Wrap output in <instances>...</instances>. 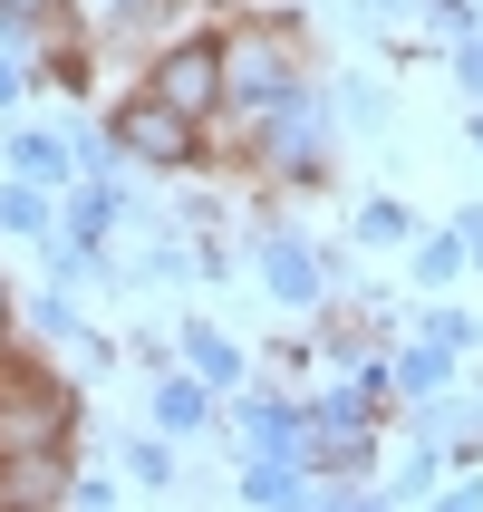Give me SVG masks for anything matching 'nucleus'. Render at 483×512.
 I'll return each mask as SVG.
<instances>
[{
	"label": "nucleus",
	"instance_id": "nucleus-2",
	"mask_svg": "<svg viewBox=\"0 0 483 512\" xmlns=\"http://www.w3.org/2000/svg\"><path fill=\"white\" fill-rule=\"evenodd\" d=\"M213 87H223V39H184V49L155 68V97H165V107H184V116L213 107Z\"/></svg>",
	"mask_w": 483,
	"mask_h": 512
},
{
	"label": "nucleus",
	"instance_id": "nucleus-5",
	"mask_svg": "<svg viewBox=\"0 0 483 512\" xmlns=\"http://www.w3.org/2000/svg\"><path fill=\"white\" fill-rule=\"evenodd\" d=\"M58 435H68V406H58L49 387H29L20 406L0 397V445H10V455H20V445H58Z\"/></svg>",
	"mask_w": 483,
	"mask_h": 512
},
{
	"label": "nucleus",
	"instance_id": "nucleus-10",
	"mask_svg": "<svg viewBox=\"0 0 483 512\" xmlns=\"http://www.w3.org/2000/svg\"><path fill=\"white\" fill-rule=\"evenodd\" d=\"M10 165L39 174V184H58V145H49V136H20V145H10Z\"/></svg>",
	"mask_w": 483,
	"mask_h": 512
},
{
	"label": "nucleus",
	"instance_id": "nucleus-4",
	"mask_svg": "<svg viewBox=\"0 0 483 512\" xmlns=\"http://www.w3.org/2000/svg\"><path fill=\"white\" fill-rule=\"evenodd\" d=\"M232 97H242V107H290V58L271 49V39H242V58H232Z\"/></svg>",
	"mask_w": 483,
	"mask_h": 512
},
{
	"label": "nucleus",
	"instance_id": "nucleus-3",
	"mask_svg": "<svg viewBox=\"0 0 483 512\" xmlns=\"http://www.w3.org/2000/svg\"><path fill=\"white\" fill-rule=\"evenodd\" d=\"M300 455H310V464H329V474H358V464H368V397H339L329 416H310Z\"/></svg>",
	"mask_w": 483,
	"mask_h": 512
},
{
	"label": "nucleus",
	"instance_id": "nucleus-11",
	"mask_svg": "<svg viewBox=\"0 0 483 512\" xmlns=\"http://www.w3.org/2000/svg\"><path fill=\"white\" fill-rule=\"evenodd\" d=\"M416 271H426V281H455V271H464V232H445V242H426V261H416Z\"/></svg>",
	"mask_w": 483,
	"mask_h": 512
},
{
	"label": "nucleus",
	"instance_id": "nucleus-14",
	"mask_svg": "<svg viewBox=\"0 0 483 512\" xmlns=\"http://www.w3.org/2000/svg\"><path fill=\"white\" fill-rule=\"evenodd\" d=\"M0 223H20V232H39L49 213H39V194H0Z\"/></svg>",
	"mask_w": 483,
	"mask_h": 512
},
{
	"label": "nucleus",
	"instance_id": "nucleus-9",
	"mask_svg": "<svg viewBox=\"0 0 483 512\" xmlns=\"http://www.w3.org/2000/svg\"><path fill=\"white\" fill-rule=\"evenodd\" d=\"M435 377H445V339H426V348L397 358V387H435Z\"/></svg>",
	"mask_w": 483,
	"mask_h": 512
},
{
	"label": "nucleus",
	"instance_id": "nucleus-1",
	"mask_svg": "<svg viewBox=\"0 0 483 512\" xmlns=\"http://www.w3.org/2000/svg\"><path fill=\"white\" fill-rule=\"evenodd\" d=\"M116 145L145 155V165H184V155H194V116L165 107V97H136V107L116 116Z\"/></svg>",
	"mask_w": 483,
	"mask_h": 512
},
{
	"label": "nucleus",
	"instance_id": "nucleus-7",
	"mask_svg": "<svg viewBox=\"0 0 483 512\" xmlns=\"http://www.w3.org/2000/svg\"><path fill=\"white\" fill-rule=\"evenodd\" d=\"M242 493H252V503H300V474H290L281 455H261L252 474H242Z\"/></svg>",
	"mask_w": 483,
	"mask_h": 512
},
{
	"label": "nucleus",
	"instance_id": "nucleus-6",
	"mask_svg": "<svg viewBox=\"0 0 483 512\" xmlns=\"http://www.w3.org/2000/svg\"><path fill=\"white\" fill-rule=\"evenodd\" d=\"M261 281L281 290V300H319V261L300 252V242H271V252H261Z\"/></svg>",
	"mask_w": 483,
	"mask_h": 512
},
{
	"label": "nucleus",
	"instance_id": "nucleus-12",
	"mask_svg": "<svg viewBox=\"0 0 483 512\" xmlns=\"http://www.w3.org/2000/svg\"><path fill=\"white\" fill-rule=\"evenodd\" d=\"M194 368H203V377H232V348L213 339V329H194Z\"/></svg>",
	"mask_w": 483,
	"mask_h": 512
},
{
	"label": "nucleus",
	"instance_id": "nucleus-8",
	"mask_svg": "<svg viewBox=\"0 0 483 512\" xmlns=\"http://www.w3.org/2000/svg\"><path fill=\"white\" fill-rule=\"evenodd\" d=\"M242 426H252V445H261V455H290V416H281L271 397H261V406H242Z\"/></svg>",
	"mask_w": 483,
	"mask_h": 512
},
{
	"label": "nucleus",
	"instance_id": "nucleus-13",
	"mask_svg": "<svg viewBox=\"0 0 483 512\" xmlns=\"http://www.w3.org/2000/svg\"><path fill=\"white\" fill-rule=\"evenodd\" d=\"M29 20H58V0H0V29H29Z\"/></svg>",
	"mask_w": 483,
	"mask_h": 512
},
{
	"label": "nucleus",
	"instance_id": "nucleus-15",
	"mask_svg": "<svg viewBox=\"0 0 483 512\" xmlns=\"http://www.w3.org/2000/svg\"><path fill=\"white\" fill-rule=\"evenodd\" d=\"M203 416V387H165V426H194Z\"/></svg>",
	"mask_w": 483,
	"mask_h": 512
},
{
	"label": "nucleus",
	"instance_id": "nucleus-16",
	"mask_svg": "<svg viewBox=\"0 0 483 512\" xmlns=\"http://www.w3.org/2000/svg\"><path fill=\"white\" fill-rule=\"evenodd\" d=\"M464 87H483V49H464Z\"/></svg>",
	"mask_w": 483,
	"mask_h": 512
},
{
	"label": "nucleus",
	"instance_id": "nucleus-17",
	"mask_svg": "<svg viewBox=\"0 0 483 512\" xmlns=\"http://www.w3.org/2000/svg\"><path fill=\"white\" fill-rule=\"evenodd\" d=\"M10 97H20V68H0V107H10Z\"/></svg>",
	"mask_w": 483,
	"mask_h": 512
},
{
	"label": "nucleus",
	"instance_id": "nucleus-19",
	"mask_svg": "<svg viewBox=\"0 0 483 512\" xmlns=\"http://www.w3.org/2000/svg\"><path fill=\"white\" fill-rule=\"evenodd\" d=\"M116 10H145V0H116Z\"/></svg>",
	"mask_w": 483,
	"mask_h": 512
},
{
	"label": "nucleus",
	"instance_id": "nucleus-18",
	"mask_svg": "<svg viewBox=\"0 0 483 512\" xmlns=\"http://www.w3.org/2000/svg\"><path fill=\"white\" fill-rule=\"evenodd\" d=\"M0 329H10V290H0Z\"/></svg>",
	"mask_w": 483,
	"mask_h": 512
}]
</instances>
